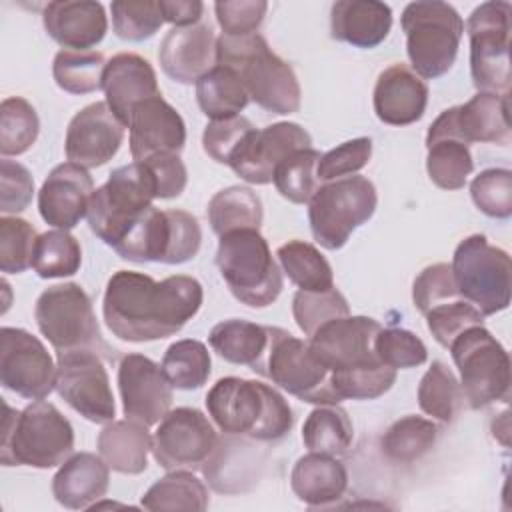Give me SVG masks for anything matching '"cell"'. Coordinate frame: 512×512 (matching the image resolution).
Segmentation results:
<instances>
[{
  "mask_svg": "<svg viewBox=\"0 0 512 512\" xmlns=\"http://www.w3.org/2000/svg\"><path fill=\"white\" fill-rule=\"evenodd\" d=\"M510 16L512 6L490 0L476 6L468 20L470 74L478 92L508 94L510 88Z\"/></svg>",
  "mask_w": 512,
  "mask_h": 512,
  "instance_id": "13",
  "label": "cell"
},
{
  "mask_svg": "<svg viewBox=\"0 0 512 512\" xmlns=\"http://www.w3.org/2000/svg\"><path fill=\"white\" fill-rule=\"evenodd\" d=\"M216 64L232 68L240 76L250 100L260 108L278 116L300 110V82L292 66L272 52L262 34L256 32L242 38L218 36Z\"/></svg>",
  "mask_w": 512,
  "mask_h": 512,
  "instance_id": "3",
  "label": "cell"
},
{
  "mask_svg": "<svg viewBox=\"0 0 512 512\" xmlns=\"http://www.w3.org/2000/svg\"><path fill=\"white\" fill-rule=\"evenodd\" d=\"M426 172L428 178L442 190L464 188L474 170L470 146L456 138H438L426 142Z\"/></svg>",
  "mask_w": 512,
  "mask_h": 512,
  "instance_id": "43",
  "label": "cell"
},
{
  "mask_svg": "<svg viewBox=\"0 0 512 512\" xmlns=\"http://www.w3.org/2000/svg\"><path fill=\"white\" fill-rule=\"evenodd\" d=\"M204 302L202 284L186 274L154 280L136 270L110 276L102 300L108 330L124 342H154L180 332Z\"/></svg>",
  "mask_w": 512,
  "mask_h": 512,
  "instance_id": "1",
  "label": "cell"
},
{
  "mask_svg": "<svg viewBox=\"0 0 512 512\" xmlns=\"http://www.w3.org/2000/svg\"><path fill=\"white\" fill-rule=\"evenodd\" d=\"M248 438L234 440V436L226 434V438H218V444L210 458L204 462L202 470L210 486L218 492H240L246 490L242 486L244 480H248V474L252 470V464L256 462L252 454V446L246 442Z\"/></svg>",
  "mask_w": 512,
  "mask_h": 512,
  "instance_id": "37",
  "label": "cell"
},
{
  "mask_svg": "<svg viewBox=\"0 0 512 512\" xmlns=\"http://www.w3.org/2000/svg\"><path fill=\"white\" fill-rule=\"evenodd\" d=\"M206 408L224 434L254 442L282 440L294 426L292 408L274 386L238 376L220 378L206 394Z\"/></svg>",
  "mask_w": 512,
  "mask_h": 512,
  "instance_id": "2",
  "label": "cell"
},
{
  "mask_svg": "<svg viewBox=\"0 0 512 512\" xmlns=\"http://www.w3.org/2000/svg\"><path fill=\"white\" fill-rule=\"evenodd\" d=\"M476 208L496 220L512 216V172L508 168H486L470 182Z\"/></svg>",
  "mask_w": 512,
  "mask_h": 512,
  "instance_id": "50",
  "label": "cell"
},
{
  "mask_svg": "<svg viewBox=\"0 0 512 512\" xmlns=\"http://www.w3.org/2000/svg\"><path fill=\"white\" fill-rule=\"evenodd\" d=\"M130 154L142 162L156 154H180L186 144V124L162 94L140 102L128 120Z\"/></svg>",
  "mask_w": 512,
  "mask_h": 512,
  "instance_id": "22",
  "label": "cell"
},
{
  "mask_svg": "<svg viewBox=\"0 0 512 512\" xmlns=\"http://www.w3.org/2000/svg\"><path fill=\"white\" fill-rule=\"evenodd\" d=\"M216 266L236 300L250 308H266L284 288L266 238L260 230H234L220 236Z\"/></svg>",
  "mask_w": 512,
  "mask_h": 512,
  "instance_id": "5",
  "label": "cell"
},
{
  "mask_svg": "<svg viewBox=\"0 0 512 512\" xmlns=\"http://www.w3.org/2000/svg\"><path fill=\"white\" fill-rule=\"evenodd\" d=\"M156 190L144 162H132L110 172L106 184L94 190L88 204L90 230L110 248H118L144 212L154 206Z\"/></svg>",
  "mask_w": 512,
  "mask_h": 512,
  "instance_id": "7",
  "label": "cell"
},
{
  "mask_svg": "<svg viewBox=\"0 0 512 512\" xmlns=\"http://www.w3.org/2000/svg\"><path fill=\"white\" fill-rule=\"evenodd\" d=\"M110 468L100 454L78 452L60 464L52 478V496L68 510L92 508L106 496Z\"/></svg>",
  "mask_w": 512,
  "mask_h": 512,
  "instance_id": "28",
  "label": "cell"
},
{
  "mask_svg": "<svg viewBox=\"0 0 512 512\" xmlns=\"http://www.w3.org/2000/svg\"><path fill=\"white\" fill-rule=\"evenodd\" d=\"M262 220V200L248 186L222 188L208 202V222L218 236L246 228L260 230Z\"/></svg>",
  "mask_w": 512,
  "mask_h": 512,
  "instance_id": "34",
  "label": "cell"
},
{
  "mask_svg": "<svg viewBox=\"0 0 512 512\" xmlns=\"http://www.w3.org/2000/svg\"><path fill=\"white\" fill-rule=\"evenodd\" d=\"M82 266V248L68 230H50L38 236L32 268L40 278L74 276Z\"/></svg>",
  "mask_w": 512,
  "mask_h": 512,
  "instance_id": "44",
  "label": "cell"
},
{
  "mask_svg": "<svg viewBox=\"0 0 512 512\" xmlns=\"http://www.w3.org/2000/svg\"><path fill=\"white\" fill-rule=\"evenodd\" d=\"M424 316H426V326L430 334L444 348H448L452 340L458 334H462L466 328L484 324V318H486L476 306H472L462 298L438 304L430 308Z\"/></svg>",
  "mask_w": 512,
  "mask_h": 512,
  "instance_id": "53",
  "label": "cell"
},
{
  "mask_svg": "<svg viewBox=\"0 0 512 512\" xmlns=\"http://www.w3.org/2000/svg\"><path fill=\"white\" fill-rule=\"evenodd\" d=\"M40 132V120L34 106L20 98L8 96L0 104V154L2 158L20 156L32 148Z\"/></svg>",
  "mask_w": 512,
  "mask_h": 512,
  "instance_id": "45",
  "label": "cell"
},
{
  "mask_svg": "<svg viewBox=\"0 0 512 512\" xmlns=\"http://www.w3.org/2000/svg\"><path fill=\"white\" fill-rule=\"evenodd\" d=\"M290 486L300 502L324 508L344 496L348 472L336 456L308 452L296 460L290 472Z\"/></svg>",
  "mask_w": 512,
  "mask_h": 512,
  "instance_id": "30",
  "label": "cell"
},
{
  "mask_svg": "<svg viewBox=\"0 0 512 512\" xmlns=\"http://www.w3.org/2000/svg\"><path fill=\"white\" fill-rule=\"evenodd\" d=\"M452 276L458 296L484 316L510 306L512 264L506 250L488 242L484 234H470L454 250Z\"/></svg>",
  "mask_w": 512,
  "mask_h": 512,
  "instance_id": "9",
  "label": "cell"
},
{
  "mask_svg": "<svg viewBox=\"0 0 512 512\" xmlns=\"http://www.w3.org/2000/svg\"><path fill=\"white\" fill-rule=\"evenodd\" d=\"M458 298L460 296L454 284L452 268L446 262H436L426 266L412 284V300L422 314H426L430 308L438 304L458 300Z\"/></svg>",
  "mask_w": 512,
  "mask_h": 512,
  "instance_id": "55",
  "label": "cell"
},
{
  "mask_svg": "<svg viewBox=\"0 0 512 512\" xmlns=\"http://www.w3.org/2000/svg\"><path fill=\"white\" fill-rule=\"evenodd\" d=\"M460 370L462 398L472 410L486 408L510 396V356L490 330L470 326L448 346Z\"/></svg>",
  "mask_w": 512,
  "mask_h": 512,
  "instance_id": "11",
  "label": "cell"
},
{
  "mask_svg": "<svg viewBox=\"0 0 512 512\" xmlns=\"http://www.w3.org/2000/svg\"><path fill=\"white\" fill-rule=\"evenodd\" d=\"M350 308L340 290H298L292 298V316L298 328L310 338L322 324L348 316Z\"/></svg>",
  "mask_w": 512,
  "mask_h": 512,
  "instance_id": "47",
  "label": "cell"
},
{
  "mask_svg": "<svg viewBox=\"0 0 512 512\" xmlns=\"http://www.w3.org/2000/svg\"><path fill=\"white\" fill-rule=\"evenodd\" d=\"M34 196V178L30 170L10 158L0 162V210L4 216L28 208Z\"/></svg>",
  "mask_w": 512,
  "mask_h": 512,
  "instance_id": "58",
  "label": "cell"
},
{
  "mask_svg": "<svg viewBox=\"0 0 512 512\" xmlns=\"http://www.w3.org/2000/svg\"><path fill=\"white\" fill-rule=\"evenodd\" d=\"M282 272L300 290H330L334 288V272L326 256L310 242L288 240L276 250Z\"/></svg>",
  "mask_w": 512,
  "mask_h": 512,
  "instance_id": "39",
  "label": "cell"
},
{
  "mask_svg": "<svg viewBox=\"0 0 512 512\" xmlns=\"http://www.w3.org/2000/svg\"><path fill=\"white\" fill-rule=\"evenodd\" d=\"M56 392L80 416L108 424L116 416L114 394L100 354L92 350L58 352Z\"/></svg>",
  "mask_w": 512,
  "mask_h": 512,
  "instance_id": "14",
  "label": "cell"
},
{
  "mask_svg": "<svg viewBox=\"0 0 512 512\" xmlns=\"http://www.w3.org/2000/svg\"><path fill=\"white\" fill-rule=\"evenodd\" d=\"M118 390L124 416L144 426L158 424L174 400L162 366L136 352L122 356L118 364Z\"/></svg>",
  "mask_w": 512,
  "mask_h": 512,
  "instance_id": "20",
  "label": "cell"
},
{
  "mask_svg": "<svg viewBox=\"0 0 512 512\" xmlns=\"http://www.w3.org/2000/svg\"><path fill=\"white\" fill-rule=\"evenodd\" d=\"M196 100L206 118L226 120L240 116L250 96L232 68L216 64L196 82Z\"/></svg>",
  "mask_w": 512,
  "mask_h": 512,
  "instance_id": "33",
  "label": "cell"
},
{
  "mask_svg": "<svg viewBox=\"0 0 512 512\" xmlns=\"http://www.w3.org/2000/svg\"><path fill=\"white\" fill-rule=\"evenodd\" d=\"M462 400L460 382L454 372L442 360H434L418 384L420 410L444 424H452Z\"/></svg>",
  "mask_w": 512,
  "mask_h": 512,
  "instance_id": "41",
  "label": "cell"
},
{
  "mask_svg": "<svg viewBox=\"0 0 512 512\" xmlns=\"http://www.w3.org/2000/svg\"><path fill=\"white\" fill-rule=\"evenodd\" d=\"M34 318L56 352L92 350L106 358L114 356L102 338L90 296L76 282L48 286L36 300Z\"/></svg>",
  "mask_w": 512,
  "mask_h": 512,
  "instance_id": "8",
  "label": "cell"
},
{
  "mask_svg": "<svg viewBox=\"0 0 512 512\" xmlns=\"http://www.w3.org/2000/svg\"><path fill=\"white\" fill-rule=\"evenodd\" d=\"M218 444L204 412L190 406L168 410L152 436V456L164 470H198Z\"/></svg>",
  "mask_w": 512,
  "mask_h": 512,
  "instance_id": "15",
  "label": "cell"
},
{
  "mask_svg": "<svg viewBox=\"0 0 512 512\" xmlns=\"http://www.w3.org/2000/svg\"><path fill=\"white\" fill-rule=\"evenodd\" d=\"M354 440V426L344 408L324 404L314 408L302 426V442L310 452L342 456Z\"/></svg>",
  "mask_w": 512,
  "mask_h": 512,
  "instance_id": "36",
  "label": "cell"
},
{
  "mask_svg": "<svg viewBox=\"0 0 512 512\" xmlns=\"http://www.w3.org/2000/svg\"><path fill=\"white\" fill-rule=\"evenodd\" d=\"M0 382L26 400H44L56 388V364L40 338L24 328L0 330Z\"/></svg>",
  "mask_w": 512,
  "mask_h": 512,
  "instance_id": "16",
  "label": "cell"
},
{
  "mask_svg": "<svg viewBox=\"0 0 512 512\" xmlns=\"http://www.w3.org/2000/svg\"><path fill=\"white\" fill-rule=\"evenodd\" d=\"M106 60L96 50H60L52 62V76L68 94H90L102 88Z\"/></svg>",
  "mask_w": 512,
  "mask_h": 512,
  "instance_id": "42",
  "label": "cell"
},
{
  "mask_svg": "<svg viewBox=\"0 0 512 512\" xmlns=\"http://www.w3.org/2000/svg\"><path fill=\"white\" fill-rule=\"evenodd\" d=\"M158 60L168 78L180 84H196L216 66V36L210 24L172 28L160 42Z\"/></svg>",
  "mask_w": 512,
  "mask_h": 512,
  "instance_id": "24",
  "label": "cell"
},
{
  "mask_svg": "<svg viewBox=\"0 0 512 512\" xmlns=\"http://www.w3.org/2000/svg\"><path fill=\"white\" fill-rule=\"evenodd\" d=\"M320 152L314 148H304L288 154L274 170L272 182L282 198L292 204H308L320 186L316 176V166Z\"/></svg>",
  "mask_w": 512,
  "mask_h": 512,
  "instance_id": "46",
  "label": "cell"
},
{
  "mask_svg": "<svg viewBox=\"0 0 512 512\" xmlns=\"http://www.w3.org/2000/svg\"><path fill=\"white\" fill-rule=\"evenodd\" d=\"M110 12L114 34L128 42L148 40L164 24L160 0H116Z\"/></svg>",
  "mask_w": 512,
  "mask_h": 512,
  "instance_id": "48",
  "label": "cell"
},
{
  "mask_svg": "<svg viewBox=\"0 0 512 512\" xmlns=\"http://www.w3.org/2000/svg\"><path fill=\"white\" fill-rule=\"evenodd\" d=\"M124 124L106 102H92L76 112L66 128L64 152L68 162L98 168L116 156L124 140Z\"/></svg>",
  "mask_w": 512,
  "mask_h": 512,
  "instance_id": "21",
  "label": "cell"
},
{
  "mask_svg": "<svg viewBox=\"0 0 512 512\" xmlns=\"http://www.w3.org/2000/svg\"><path fill=\"white\" fill-rule=\"evenodd\" d=\"M42 24L48 36L64 50H90L108 32L104 6L90 0L48 2L42 12Z\"/></svg>",
  "mask_w": 512,
  "mask_h": 512,
  "instance_id": "27",
  "label": "cell"
},
{
  "mask_svg": "<svg viewBox=\"0 0 512 512\" xmlns=\"http://www.w3.org/2000/svg\"><path fill=\"white\" fill-rule=\"evenodd\" d=\"M0 460L4 466L54 468L74 452L70 420L46 400H34L24 410L4 402Z\"/></svg>",
  "mask_w": 512,
  "mask_h": 512,
  "instance_id": "4",
  "label": "cell"
},
{
  "mask_svg": "<svg viewBox=\"0 0 512 512\" xmlns=\"http://www.w3.org/2000/svg\"><path fill=\"white\" fill-rule=\"evenodd\" d=\"M372 158V140L368 136L352 138L320 156L316 176L322 182L338 180L362 170Z\"/></svg>",
  "mask_w": 512,
  "mask_h": 512,
  "instance_id": "54",
  "label": "cell"
},
{
  "mask_svg": "<svg viewBox=\"0 0 512 512\" xmlns=\"http://www.w3.org/2000/svg\"><path fill=\"white\" fill-rule=\"evenodd\" d=\"M162 370L176 390H198L208 382L212 358L204 342L184 338L172 342L162 358Z\"/></svg>",
  "mask_w": 512,
  "mask_h": 512,
  "instance_id": "40",
  "label": "cell"
},
{
  "mask_svg": "<svg viewBox=\"0 0 512 512\" xmlns=\"http://www.w3.org/2000/svg\"><path fill=\"white\" fill-rule=\"evenodd\" d=\"M160 10L164 22L174 24V28H184L202 20L204 4L200 0H160Z\"/></svg>",
  "mask_w": 512,
  "mask_h": 512,
  "instance_id": "60",
  "label": "cell"
},
{
  "mask_svg": "<svg viewBox=\"0 0 512 512\" xmlns=\"http://www.w3.org/2000/svg\"><path fill=\"white\" fill-rule=\"evenodd\" d=\"M212 350L230 364H242L262 372L268 344H270V326H260L242 318H230L218 322L208 336Z\"/></svg>",
  "mask_w": 512,
  "mask_h": 512,
  "instance_id": "32",
  "label": "cell"
},
{
  "mask_svg": "<svg viewBox=\"0 0 512 512\" xmlns=\"http://www.w3.org/2000/svg\"><path fill=\"white\" fill-rule=\"evenodd\" d=\"M38 234L34 226L18 216L0 218V270L20 274L32 266Z\"/></svg>",
  "mask_w": 512,
  "mask_h": 512,
  "instance_id": "49",
  "label": "cell"
},
{
  "mask_svg": "<svg viewBox=\"0 0 512 512\" xmlns=\"http://www.w3.org/2000/svg\"><path fill=\"white\" fill-rule=\"evenodd\" d=\"M332 386L342 400H374L386 394L396 382V370L376 362L342 374H332Z\"/></svg>",
  "mask_w": 512,
  "mask_h": 512,
  "instance_id": "52",
  "label": "cell"
},
{
  "mask_svg": "<svg viewBox=\"0 0 512 512\" xmlns=\"http://www.w3.org/2000/svg\"><path fill=\"white\" fill-rule=\"evenodd\" d=\"M438 138H456L468 146L474 142L506 146L510 142L508 94L478 92L466 104L446 108L426 132V142Z\"/></svg>",
  "mask_w": 512,
  "mask_h": 512,
  "instance_id": "17",
  "label": "cell"
},
{
  "mask_svg": "<svg viewBox=\"0 0 512 512\" xmlns=\"http://www.w3.org/2000/svg\"><path fill=\"white\" fill-rule=\"evenodd\" d=\"M142 162L152 176L156 198L170 200L184 192L188 182V170L178 154H156Z\"/></svg>",
  "mask_w": 512,
  "mask_h": 512,
  "instance_id": "59",
  "label": "cell"
},
{
  "mask_svg": "<svg viewBox=\"0 0 512 512\" xmlns=\"http://www.w3.org/2000/svg\"><path fill=\"white\" fill-rule=\"evenodd\" d=\"M98 454L110 470L120 474H142L152 452L148 426L134 420H112L98 434Z\"/></svg>",
  "mask_w": 512,
  "mask_h": 512,
  "instance_id": "31",
  "label": "cell"
},
{
  "mask_svg": "<svg viewBox=\"0 0 512 512\" xmlns=\"http://www.w3.org/2000/svg\"><path fill=\"white\" fill-rule=\"evenodd\" d=\"M392 28V8L378 0H340L330 10V34L354 48H376Z\"/></svg>",
  "mask_w": 512,
  "mask_h": 512,
  "instance_id": "29",
  "label": "cell"
},
{
  "mask_svg": "<svg viewBox=\"0 0 512 512\" xmlns=\"http://www.w3.org/2000/svg\"><path fill=\"white\" fill-rule=\"evenodd\" d=\"M102 90L106 94L104 102L124 126H128L130 114L140 102L160 94L152 64L134 52L114 54L106 62Z\"/></svg>",
  "mask_w": 512,
  "mask_h": 512,
  "instance_id": "26",
  "label": "cell"
},
{
  "mask_svg": "<svg viewBox=\"0 0 512 512\" xmlns=\"http://www.w3.org/2000/svg\"><path fill=\"white\" fill-rule=\"evenodd\" d=\"M252 128L254 124L244 116L210 120L202 132V148L214 162L228 164L232 154Z\"/></svg>",
  "mask_w": 512,
  "mask_h": 512,
  "instance_id": "56",
  "label": "cell"
},
{
  "mask_svg": "<svg viewBox=\"0 0 512 512\" xmlns=\"http://www.w3.org/2000/svg\"><path fill=\"white\" fill-rule=\"evenodd\" d=\"M260 376L310 404L342 402L332 386L330 370L312 354L308 342L278 326H270V344Z\"/></svg>",
  "mask_w": 512,
  "mask_h": 512,
  "instance_id": "12",
  "label": "cell"
},
{
  "mask_svg": "<svg viewBox=\"0 0 512 512\" xmlns=\"http://www.w3.org/2000/svg\"><path fill=\"white\" fill-rule=\"evenodd\" d=\"M376 206L378 194L366 176L322 182L308 202L314 240L326 250H340L352 232L374 216Z\"/></svg>",
  "mask_w": 512,
  "mask_h": 512,
  "instance_id": "10",
  "label": "cell"
},
{
  "mask_svg": "<svg viewBox=\"0 0 512 512\" xmlns=\"http://www.w3.org/2000/svg\"><path fill=\"white\" fill-rule=\"evenodd\" d=\"M372 104L380 122L408 126L424 116L428 86L410 66L398 62L378 74Z\"/></svg>",
  "mask_w": 512,
  "mask_h": 512,
  "instance_id": "25",
  "label": "cell"
},
{
  "mask_svg": "<svg viewBox=\"0 0 512 512\" xmlns=\"http://www.w3.org/2000/svg\"><path fill=\"white\" fill-rule=\"evenodd\" d=\"M94 182L86 168L62 162L42 182L38 192V212L42 220L58 230H72L88 214Z\"/></svg>",
  "mask_w": 512,
  "mask_h": 512,
  "instance_id": "23",
  "label": "cell"
},
{
  "mask_svg": "<svg viewBox=\"0 0 512 512\" xmlns=\"http://www.w3.org/2000/svg\"><path fill=\"white\" fill-rule=\"evenodd\" d=\"M140 504L152 512H204L208 490L192 470H170L144 492Z\"/></svg>",
  "mask_w": 512,
  "mask_h": 512,
  "instance_id": "35",
  "label": "cell"
},
{
  "mask_svg": "<svg viewBox=\"0 0 512 512\" xmlns=\"http://www.w3.org/2000/svg\"><path fill=\"white\" fill-rule=\"evenodd\" d=\"M374 352L382 364L394 370L416 368L428 360L426 344L404 328H380L374 338Z\"/></svg>",
  "mask_w": 512,
  "mask_h": 512,
  "instance_id": "51",
  "label": "cell"
},
{
  "mask_svg": "<svg viewBox=\"0 0 512 512\" xmlns=\"http://www.w3.org/2000/svg\"><path fill=\"white\" fill-rule=\"evenodd\" d=\"M312 148V136L296 122H276L266 128H252L228 166L250 184H270L276 166L292 152Z\"/></svg>",
  "mask_w": 512,
  "mask_h": 512,
  "instance_id": "19",
  "label": "cell"
},
{
  "mask_svg": "<svg viewBox=\"0 0 512 512\" xmlns=\"http://www.w3.org/2000/svg\"><path fill=\"white\" fill-rule=\"evenodd\" d=\"M268 10L264 0H224L214 4L216 20L224 36L242 38L256 34Z\"/></svg>",
  "mask_w": 512,
  "mask_h": 512,
  "instance_id": "57",
  "label": "cell"
},
{
  "mask_svg": "<svg viewBox=\"0 0 512 512\" xmlns=\"http://www.w3.org/2000/svg\"><path fill=\"white\" fill-rule=\"evenodd\" d=\"M382 326L368 316H342L322 324L310 338L312 354L332 374L350 372L380 362L374 338Z\"/></svg>",
  "mask_w": 512,
  "mask_h": 512,
  "instance_id": "18",
  "label": "cell"
},
{
  "mask_svg": "<svg viewBox=\"0 0 512 512\" xmlns=\"http://www.w3.org/2000/svg\"><path fill=\"white\" fill-rule=\"evenodd\" d=\"M438 440V428L422 416H402L388 426L380 438V448L386 460L394 464H412L428 454Z\"/></svg>",
  "mask_w": 512,
  "mask_h": 512,
  "instance_id": "38",
  "label": "cell"
},
{
  "mask_svg": "<svg viewBox=\"0 0 512 512\" xmlns=\"http://www.w3.org/2000/svg\"><path fill=\"white\" fill-rule=\"evenodd\" d=\"M400 24L412 70L426 80L444 76L458 56L464 34V20L458 10L440 0L410 2L402 10Z\"/></svg>",
  "mask_w": 512,
  "mask_h": 512,
  "instance_id": "6",
  "label": "cell"
}]
</instances>
